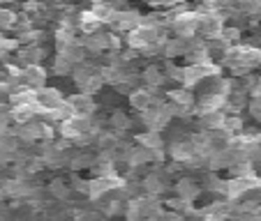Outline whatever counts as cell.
Listing matches in <instances>:
<instances>
[{"label": "cell", "instance_id": "obj_14", "mask_svg": "<svg viewBox=\"0 0 261 221\" xmlns=\"http://www.w3.org/2000/svg\"><path fill=\"white\" fill-rule=\"evenodd\" d=\"M16 21H19V16H16L12 10H0V28L3 30L16 28Z\"/></svg>", "mask_w": 261, "mask_h": 221}, {"label": "cell", "instance_id": "obj_3", "mask_svg": "<svg viewBox=\"0 0 261 221\" xmlns=\"http://www.w3.org/2000/svg\"><path fill=\"white\" fill-rule=\"evenodd\" d=\"M44 83H46V69L42 65H28V67H23V85H28L33 90H40V88H44Z\"/></svg>", "mask_w": 261, "mask_h": 221}, {"label": "cell", "instance_id": "obj_15", "mask_svg": "<svg viewBox=\"0 0 261 221\" xmlns=\"http://www.w3.org/2000/svg\"><path fill=\"white\" fill-rule=\"evenodd\" d=\"M254 216H259V219H261V207H256V210H254Z\"/></svg>", "mask_w": 261, "mask_h": 221}, {"label": "cell", "instance_id": "obj_8", "mask_svg": "<svg viewBox=\"0 0 261 221\" xmlns=\"http://www.w3.org/2000/svg\"><path fill=\"white\" fill-rule=\"evenodd\" d=\"M199 184H197V180H192V177H182L180 182L176 184V194L180 198H185V201H194V198L199 196Z\"/></svg>", "mask_w": 261, "mask_h": 221}, {"label": "cell", "instance_id": "obj_4", "mask_svg": "<svg viewBox=\"0 0 261 221\" xmlns=\"http://www.w3.org/2000/svg\"><path fill=\"white\" fill-rule=\"evenodd\" d=\"M167 184L169 182L164 180V175L160 171H153L150 175L143 177L141 187H143V194H150V196H160V194L167 192Z\"/></svg>", "mask_w": 261, "mask_h": 221}, {"label": "cell", "instance_id": "obj_1", "mask_svg": "<svg viewBox=\"0 0 261 221\" xmlns=\"http://www.w3.org/2000/svg\"><path fill=\"white\" fill-rule=\"evenodd\" d=\"M35 102H37V106L42 108V113H49V111H54L56 106H58L60 102H63V94H60L58 88H40L35 90Z\"/></svg>", "mask_w": 261, "mask_h": 221}, {"label": "cell", "instance_id": "obj_5", "mask_svg": "<svg viewBox=\"0 0 261 221\" xmlns=\"http://www.w3.org/2000/svg\"><path fill=\"white\" fill-rule=\"evenodd\" d=\"M109 127H111V132H116L118 136H123L125 132L132 129V118H129L125 111H120V108H114L111 115H109Z\"/></svg>", "mask_w": 261, "mask_h": 221}, {"label": "cell", "instance_id": "obj_2", "mask_svg": "<svg viewBox=\"0 0 261 221\" xmlns=\"http://www.w3.org/2000/svg\"><path fill=\"white\" fill-rule=\"evenodd\" d=\"M67 99L74 108V115H93L95 111H97L93 94H88V92H74V94H69Z\"/></svg>", "mask_w": 261, "mask_h": 221}, {"label": "cell", "instance_id": "obj_6", "mask_svg": "<svg viewBox=\"0 0 261 221\" xmlns=\"http://www.w3.org/2000/svg\"><path fill=\"white\" fill-rule=\"evenodd\" d=\"M129 104H132V108L134 111H146L150 104H153V92L150 90H143V88H139V90H132L129 92Z\"/></svg>", "mask_w": 261, "mask_h": 221}, {"label": "cell", "instance_id": "obj_13", "mask_svg": "<svg viewBox=\"0 0 261 221\" xmlns=\"http://www.w3.org/2000/svg\"><path fill=\"white\" fill-rule=\"evenodd\" d=\"M220 37L227 42V44H238V42H241V37H243V33H241V28H238V25H224V28H222V33H220Z\"/></svg>", "mask_w": 261, "mask_h": 221}, {"label": "cell", "instance_id": "obj_9", "mask_svg": "<svg viewBox=\"0 0 261 221\" xmlns=\"http://www.w3.org/2000/svg\"><path fill=\"white\" fill-rule=\"evenodd\" d=\"M49 194H51V198H56L58 203H65L69 198V194H72V187H69L63 177H56V180L49 182Z\"/></svg>", "mask_w": 261, "mask_h": 221}, {"label": "cell", "instance_id": "obj_11", "mask_svg": "<svg viewBox=\"0 0 261 221\" xmlns=\"http://www.w3.org/2000/svg\"><path fill=\"white\" fill-rule=\"evenodd\" d=\"M90 12L95 14V19H97L99 23H111V21H114V14H116V7L109 5V3H95Z\"/></svg>", "mask_w": 261, "mask_h": 221}, {"label": "cell", "instance_id": "obj_10", "mask_svg": "<svg viewBox=\"0 0 261 221\" xmlns=\"http://www.w3.org/2000/svg\"><path fill=\"white\" fill-rule=\"evenodd\" d=\"M137 143H141V145L150 147V150H162V147H164V138H162V134H160L158 129H148V132L139 134V136H137Z\"/></svg>", "mask_w": 261, "mask_h": 221}, {"label": "cell", "instance_id": "obj_12", "mask_svg": "<svg viewBox=\"0 0 261 221\" xmlns=\"http://www.w3.org/2000/svg\"><path fill=\"white\" fill-rule=\"evenodd\" d=\"M72 69H74V65L69 62V60L65 58L63 53H56L54 67H51V72H54L56 76H67V74H72Z\"/></svg>", "mask_w": 261, "mask_h": 221}, {"label": "cell", "instance_id": "obj_7", "mask_svg": "<svg viewBox=\"0 0 261 221\" xmlns=\"http://www.w3.org/2000/svg\"><path fill=\"white\" fill-rule=\"evenodd\" d=\"M141 81L146 85H150V88H158V85H162L164 81H167V74H164L158 65H148L141 72Z\"/></svg>", "mask_w": 261, "mask_h": 221}]
</instances>
